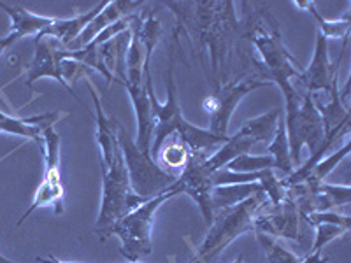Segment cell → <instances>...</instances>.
Returning a JSON list of instances; mask_svg holds the SVG:
<instances>
[{"instance_id": "26", "label": "cell", "mask_w": 351, "mask_h": 263, "mask_svg": "<svg viewBox=\"0 0 351 263\" xmlns=\"http://www.w3.org/2000/svg\"><path fill=\"white\" fill-rule=\"evenodd\" d=\"M315 228H316L315 244L311 246V251H309V255H311V253H322L324 246H327L330 240L337 239V237L344 236V234H348V231H350V230H346V228L337 227V225H330V223H316Z\"/></svg>"}, {"instance_id": "20", "label": "cell", "mask_w": 351, "mask_h": 263, "mask_svg": "<svg viewBox=\"0 0 351 263\" xmlns=\"http://www.w3.org/2000/svg\"><path fill=\"white\" fill-rule=\"evenodd\" d=\"M267 155L274 158V168L280 172L281 175L288 177L293 172V162L290 158V149H288V139H287V128H285V118L281 114L280 121H278V128H276V136L272 142L269 144Z\"/></svg>"}, {"instance_id": "11", "label": "cell", "mask_w": 351, "mask_h": 263, "mask_svg": "<svg viewBox=\"0 0 351 263\" xmlns=\"http://www.w3.org/2000/svg\"><path fill=\"white\" fill-rule=\"evenodd\" d=\"M34 44H36V53H34L32 64L28 65L27 81H25V84L30 88V92L34 93V83H36L37 79H40V77H53V79L58 81L67 92H71V95H74V90L71 88V84H67V81L62 76L60 62L56 60V48L60 46V42L56 39H53V37L36 36L34 37ZM81 104H83V102H81Z\"/></svg>"}, {"instance_id": "10", "label": "cell", "mask_w": 351, "mask_h": 263, "mask_svg": "<svg viewBox=\"0 0 351 263\" xmlns=\"http://www.w3.org/2000/svg\"><path fill=\"white\" fill-rule=\"evenodd\" d=\"M344 51H346V44L343 46L339 60L332 64L328 58V44L322 34H316V46L315 56H313L311 65L307 68H302L297 81L307 90V93L315 92H327L330 93L337 86V77H339V65L343 60Z\"/></svg>"}, {"instance_id": "30", "label": "cell", "mask_w": 351, "mask_h": 263, "mask_svg": "<svg viewBox=\"0 0 351 263\" xmlns=\"http://www.w3.org/2000/svg\"><path fill=\"white\" fill-rule=\"evenodd\" d=\"M0 263H14V262H11V260H8L5 256L0 255Z\"/></svg>"}, {"instance_id": "8", "label": "cell", "mask_w": 351, "mask_h": 263, "mask_svg": "<svg viewBox=\"0 0 351 263\" xmlns=\"http://www.w3.org/2000/svg\"><path fill=\"white\" fill-rule=\"evenodd\" d=\"M272 86L271 81L255 79V77L237 76L236 79L228 81L218 92L213 93L208 100H204V109L211 116V127L209 130L219 137H228V121L236 111L241 100L252 93L256 88Z\"/></svg>"}, {"instance_id": "15", "label": "cell", "mask_w": 351, "mask_h": 263, "mask_svg": "<svg viewBox=\"0 0 351 263\" xmlns=\"http://www.w3.org/2000/svg\"><path fill=\"white\" fill-rule=\"evenodd\" d=\"M106 4H108V2H100V4H97L95 8L90 9L88 12L77 14V16L74 18H65V20H58V18H55V21H53L46 30H43L39 36L53 37V39H56L58 42H60L62 48H67L69 44H71L72 40L76 39V37L83 32L84 27H86V25L106 8Z\"/></svg>"}, {"instance_id": "16", "label": "cell", "mask_w": 351, "mask_h": 263, "mask_svg": "<svg viewBox=\"0 0 351 263\" xmlns=\"http://www.w3.org/2000/svg\"><path fill=\"white\" fill-rule=\"evenodd\" d=\"M56 116H58L56 112H48V114L32 116V118H14V116H8L4 112H0V132L32 139L43 148L44 128L53 125V120H55Z\"/></svg>"}, {"instance_id": "29", "label": "cell", "mask_w": 351, "mask_h": 263, "mask_svg": "<svg viewBox=\"0 0 351 263\" xmlns=\"http://www.w3.org/2000/svg\"><path fill=\"white\" fill-rule=\"evenodd\" d=\"M39 262H43V263H69V262H60V260H55V258H53V256H51V258H48V260L40 258ZM136 263H139V262H136Z\"/></svg>"}, {"instance_id": "13", "label": "cell", "mask_w": 351, "mask_h": 263, "mask_svg": "<svg viewBox=\"0 0 351 263\" xmlns=\"http://www.w3.org/2000/svg\"><path fill=\"white\" fill-rule=\"evenodd\" d=\"M127 88L128 95L134 104V111H136L137 118V148L143 151L149 153L153 142V132H155V118H153L152 104H149V97L146 92V86L143 84H130L121 83Z\"/></svg>"}, {"instance_id": "31", "label": "cell", "mask_w": 351, "mask_h": 263, "mask_svg": "<svg viewBox=\"0 0 351 263\" xmlns=\"http://www.w3.org/2000/svg\"><path fill=\"white\" fill-rule=\"evenodd\" d=\"M234 263H244V258H243V255H239V258H237L236 262H234Z\"/></svg>"}, {"instance_id": "22", "label": "cell", "mask_w": 351, "mask_h": 263, "mask_svg": "<svg viewBox=\"0 0 351 263\" xmlns=\"http://www.w3.org/2000/svg\"><path fill=\"white\" fill-rule=\"evenodd\" d=\"M350 149H351V142L350 139H346L344 140L343 148L337 149L335 153H332V155L327 156V158L319 160L318 164L311 168V172H309V175H307L304 183L309 184V186H316V184L324 183L325 177H327V175L330 174V172L334 171V168L337 167L344 158H346Z\"/></svg>"}, {"instance_id": "18", "label": "cell", "mask_w": 351, "mask_h": 263, "mask_svg": "<svg viewBox=\"0 0 351 263\" xmlns=\"http://www.w3.org/2000/svg\"><path fill=\"white\" fill-rule=\"evenodd\" d=\"M260 183H244V184H227V186H215L211 193L213 208L215 211L218 209H227L250 199L255 193H262Z\"/></svg>"}, {"instance_id": "2", "label": "cell", "mask_w": 351, "mask_h": 263, "mask_svg": "<svg viewBox=\"0 0 351 263\" xmlns=\"http://www.w3.org/2000/svg\"><path fill=\"white\" fill-rule=\"evenodd\" d=\"M267 203L265 193H255L250 199L227 209L215 211V219L209 227L208 236L200 244L199 251L190 263H211L221 255L225 247L243 236L244 231H253V221L260 209Z\"/></svg>"}, {"instance_id": "14", "label": "cell", "mask_w": 351, "mask_h": 263, "mask_svg": "<svg viewBox=\"0 0 351 263\" xmlns=\"http://www.w3.org/2000/svg\"><path fill=\"white\" fill-rule=\"evenodd\" d=\"M86 86L93 99V105H95L97 140H99L100 146V164L111 165L112 158H114V151L118 149V121L106 116L102 104H100L99 95H97L95 88L90 83V79H86Z\"/></svg>"}, {"instance_id": "23", "label": "cell", "mask_w": 351, "mask_h": 263, "mask_svg": "<svg viewBox=\"0 0 351 263\" xmlns=\"http://www.w3.org/2000/svg\"><path fill=\"white\" fill-rule=\"evenodd\" d=\"M256 239H258L260 246H262L263 253L267 256L269 263H300L302 258L297 256L295 253H291L290 249L283 246L276 237L262 234V231H255Z\"/></svg>"}, {"instance_id": "28", "label": "cell", "mask_w": 351, "mask_h": 263, "mask_svg": "<svg viewBox=\"0 0 351 263\" xmlns=\"http://www.w3.org/2000/svg\"><path fill=\"white\" fill-rule=\"evenodd\" d=\"M16 36H12V34H9V36L5 37H0V55L5 51L8 48H11L12 44L16 42Z\"/></svg>"}, {"instance_id": "25", "label": "cell", "mask_w": 351, "mask_h": 263, "mask_svg": "<svg viewBox=\"0 0 351 263\" xmlns=\"http://www.w3.org/2000/svg\"><path fill=\"white\" fill-rule=\"evenodd\" d=\"M225 168L232 172H239V174H253V172H262L272 168L274 171V158L271 155L252 156L250 153L241 155L234 158Z\"/></svg>"}, {"instance_id": "27", "label": "cell", "mask_w": 351, "mask_h": 263, "mask_svg": "<svg viewBox=\"0 0 351 263\" xmlns=\"http://www.w3.org/2000/svg\"><path fill=\"white\" fill-rule=\"evenodd\" d=\"M309 221L315 227L316 223H330V225H337V227H343L346 230L351 228V218L350 216H341L337 212H330V211H324V212H313L309 214Z\"/></svg>"}, {"instance_id": "3", "label": "cell", "mask_w": 351, "mask_h": 263, "mask_svg": "<svg viewBox=\"0 0 351 263\" xmlns=\"http://www.w3.org/2000/svg\"><path fill=\"white\" fill-rule=\"evenodd\" d=\"M181 192L178 190V186L174 183L164 193H160V195L146 200L144 203H141L139 208H136L132 212H128L125 218H121L120 221H116L114 225H111L102 234V240L108 239L109 236L120 237L121 255L130 263L139 262L143 256H149L153 253L152 228L155 212L158 211L162 203L174 199Z\"/></svg>"}, {"instance_id": "1", "label": "cell", "mask_w": 351, "mask_h": 263, "mask_svg": "<svg viewBox=\"0 0 351 263\" xmlns=\"http://www.w3.org/2000/svg\"><path fill=\"white\" fill-rule=\"evenodd\" d=\"M178 18V30H184L211 56L213 93L228 83V60L241 40V21L234 11V2H164Z\"/></svg>"}, {"instance_id": "7", "label": "cell", "mask_w": 351, "mask_h": 263, "mask_svg": "<svg viewBox=\"0 0 351 263\" xmlns=\"http://www.w3.org/2000/svg\"><path fill=\"white\" fill-rule=\"evenodd\" d=\"M267 203L256 212L255 221H253V230L267 234V236L285 237L299 244L300 249H309L311 247V234L313 223L309 221V216L304 214L291 199L290 193L283 197L278 205H269Z\"/></svg>"}, {"instance_id": "5", "label": "cell", "mask_w": 351, "mask_h": 263, "mask_svg": "<svg viewBox=\"0 0 351 263\" xmlns=\"http://www.w3.org/2000/svg\"><path fill=\"white\" fill-rule=\"evenodd\" d=\"M287 112H285V128H287L288 149L293 167L300 165V149L306 144L309 153H315L325 137L324 120L316 109V100L313 93L300 97L299 93L285 99Z\"/></svg>"}, {"instance_id": "24", "label": "cell", "mask_w": 351, "mask_h": 263, "mask_svg": "<svg viewBox=\"0 0 351 263\" xmlns=\"http://www.w3.org/2000/svg\"><path fill=\"white\" fill-rule=\"evenodd\" d=\"M160 160L158 165H164V167H172V168H180L188 164L190 160V151L188 148L181 142L178 137L172 136L169 139V144L165 142L162 148H160L158 156H156V162Z\"/></svg>"}, {"instance_id": "4", "label": "cell", "mask_w": 351, "mask_h": 263, "mask_svg": "<svg viewBox=\"0 0 351 263\" xmlns=\"http://www.w3.org/2000/svg\"><path fill=\"white\" fill-rule=\"evenodd\" d=\"M100 168H102V205H100V214L97 219L95 234L102 236L111 225L120 221L128 212L139 208L141 203L149 199L139 197L130 188L120 146L114 151L112 164L102 165Z\"/></svg>"}, {"instance_id": "9", "label": "cell", "mask_w": 351, "mask_h": 263, "mask_svg": "<svg viewBox=\"0 0 351 263\" xmlns=\"http://www.w3.org/2000/svg\"><path fill=\"white\" fill-rule=\"evenodd\" d=\"M208 156L190 155L188 164L184 165L181 175L176 179V186L181 193L188 195L200 208L204 219L208 227H211L213 219H215V208H213V183L211 174L204 168V160Z\"/></svg>"}, {"instance_id": "12", "label": "cell", "mask_w": 351, "mask_h": 263, "mask_svg": "<svg viewBox=\"0 0 351 263\" xmlns=\"http://www.w3.org/2000/svg\"><path fill=\"white\" fill-rule=\"evenodd\" d=\"M141 5H143V2H125V0L108 2L106 8L102 9V11H100L99 14H97V16L86 25V27H84L83 32H81L80 36H77L76 39L72 40L67 48L64 49H67V51H77V49L86 48L88 44L92 42V40L95 39L102 30H106L109 25L116 23V21L121 20V18L132 14V12L136 11V9H139Z\"/></svg>"}, {"instance_id": "6", "label": "cell", "mask_w": 351, "mask_h": 263, "mask_svg": "<svg viewBox=\"0 0 351 263\" xmlns=\"http://www.w3.org/2000/svg\"><path fill=\"white\" fill-rule=\"evenodd\" d=\"M118 146L123 155L128 181L134 193L144 199H153L176 183L178 175L160 167L158 162L153 160L149 153L137 148L136 140H132L121 123H118Z\"/></svg>"}, {"instance_id": "17", "label": "cell", "mask_w": 351, "mask_h": 263, "mask_svg": "<svg viewBox=\"0 0 351 263\" xmlns=\"http://www.w3.org/2000/svg\"><path fill=\"white\" fill-rule=\"evenodd\" d=\"M0 9L11 18V32L9 34L16 36L18 40L27 36H39L55 21V18L39 16V14H34L18 5H8L5 2H0Z\"/></svg>"}, {"instance_id": "21", "label": "cell", "mask_w": 351, "mask_h": 263, "mask_svg": "<svg viewBox=\"0 0 351 263\" xmlns=\"http://www.w3.org/2000/svg\"><path fill=\"white\" fill-rule=\"evenodd\" d=\"M293 5H299L304 8L306 11H309L315 21L318 23V32L325 37V39H343L344 42H348V36H350V11H346V14L343 16V20L339 21H327L325 18H322L318 11H316L315 2H295Z\"/></svg>"}, {"instance_id": "19", "label": "cell", "mask_w": 351, "mask_h": 263, "mask_svg": "<svg viewBox=\"0 0 351 263\" xmlns=\"http://www.w3.org/2000/svg\"><path fill=\"white\" fill-rule=\"evenodd\" d=\"M281 118L280 109H272V111L265 112V114L247 120L243 127L239 128L241 134L255 139V142H272L276 136V128H278V121Z\"/></svg>"}]
</instances>
